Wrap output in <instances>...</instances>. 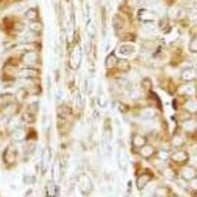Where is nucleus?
Wrapping results in <instances>:
<instances>
[{
    "instance_id": "9d476101",
    "label": "nucleus",
    "mask_w": 197,
    "mask_h": 197,
    "mask_svg": "<svg viewBox=\"0 0 197 197\" xmlns=\"http://www.w3.org/2000/svg\"><path fill=\"white\" fill-rule=\"evenodd\" d=\"M141 153H142V155L145 156V157H150L151 154L153 153V149L150 147V146H145L141 149Z\"/></svg>"
},
{
    "instance_id": "20e7f679",
    "label": "nucleus",
    "mask_w": 197,
    "mask_h": 197,
    "mask_svg": "<svg viewBox=\"0 0 197 197\" xmlns=\"http://www.w3.org/2000/svg\"><path fill=\"white\" fill-rule=\"evenodd\" d=\"M149 180H150V175H141L138 178V180H137V186H138V188L139 189L144 188L147 185V183L149 182Z\"/></svg>"
},
{
    "instance_id": "1a4fd4ad",
    "label": "nucleus",
    "mask_w": 197,
    "mask_h": 197,
    "mask_svg": "<svg viewBox=\"0 0 197 197\" xmlns=\"http://www.w3.org/2000/svg\"><path fill=\"white\" fill-rule=\"evenodd\" d=\"M26 17L31 21H35L36 19V17H38V12L35 9H30L26 13Z\"/></svg>"
},
{
    "instance_id": "0eeeda50",
    "label": "nucleus",
    "mask_w": 197,
    "mask_h": 197,
    "mask_svg": "<svg viewBox=\"0 0 197 197\" xmlns=\"http://www.w3.org/2000/svg\"><path fill=\"white\" fill-rule=\"evenodd\" d=\"M145 143H146L145 139L143 137L139 136V135H136V136L133 138V144L136 147H142L145 145Z\"/></svg>"
},
{
    "instance_id": "f03ea898",
    "label": "nucleus",
    "mask_w": 197,
    "mask_h": 197,
    "mask_svg": "<svg viewBox=\"0 0 197 197\" xmlns=\"http://www.w3.org/2000/svg\"><path fill=\"white\" fill-rule=\"evenodd\" d=\"M138 17H139L140 19L142 20V21L150 22V21H152V19H153L154 15L151 13L150 11H147V10H141V11L139 12V15H138Z\"/></svg>"
},
{
    "instance_id": "423d86ee",
    "label": "nucleus",
    "mask_w": 197,
    "mask_h": 197,
    "mask_svg": "<svg viewBox=\"0 0 197 197\" xmlns=\"http://www.w3.org/2000/svg\"><path fill=\"white\" fill-rule=\"evenodd\" d=\"M134 51V48L130 46H122L119 48V53L121 55H124V56H127V55L131 54Z\"/></svg>"
},
{
    "instance_id": "6e6552de",
    "label": "nucleus",
    "mask_w": 197,
    "mask_h": 197,
    "mask_svg": "<svg viewBox=\"0 0 197 197\" xmlns=\"http://www.w3.org/2000/svg\"><path fill=\"white\" fill-rule=\"evenodd\" d=\"M49 159H50V155H49V149H46L44 153V159H42V168L46 171V169L47 168V165L49 162Z\"/></svg>"
},
{
    "instance_id": "9b49d317",
    "label": "nucleus",
    "mask_w": 197,
    "mask_h": 197,
    "mask_svg": "<svg viewBox=\"0 0 197 197\" xmlns=\"http://www.w3.org/2000/svg\"><path fill=\"white\" fill-rule=\"evenodd\" d=\"M116 62V58L113 56V55H109V56L107 58V62H106V65L108 67H110V66H113Z\"/></svg>"
},
{
    "instance_id": "f257e3e1",
    "label": "nucleus",
    "mask_w": 197,
    "mask_h": 197,
    "mask_svg": "<svg viewBox=\"0 0 197 197\" xmlns=\"http://www.w3.org/2000/svg\"><path fill=\"white\" fill-rule=\"evenodd\" d=\"M118 166L119 168L122 170H125L127 168V165H128V159H127V155L126 153L120 150L118 153Z\"/></svg>"
},
{
    "instance_id": "7ed1b4c3",
    "label": "nucleus",
    "mask_w": 197,
    "mask_h": 197,
    "mask_svg": "<svg viewBox=\"0 0 197 197\" xmlns=\"http://www.w3.org/2000/svg\"><path fill=\"white\" fill-rule=\"evenodd\" d=\"M36 74H38V72H36L35 69H32V68H25V69H22L19 73V76L21 77H25V78H29V77H34L36 76Z\"/></svg>"
},
{
    "instance_id": "39448f33",
    "label": "nucleus",
    "mask_w": 197,
    "mask_h": 197,
    "mask_svg": "<svg viewBox=\"0 0 197 197\" xmlns=\"http://www.w3.org/2000/svg\"><path fill=\"white\" fill-rule=\"evenodd\" d=\"M36 54L35 52H28L24 56V61L27 64H33L36 62Z\"/></svg>"
}]
</instances>
